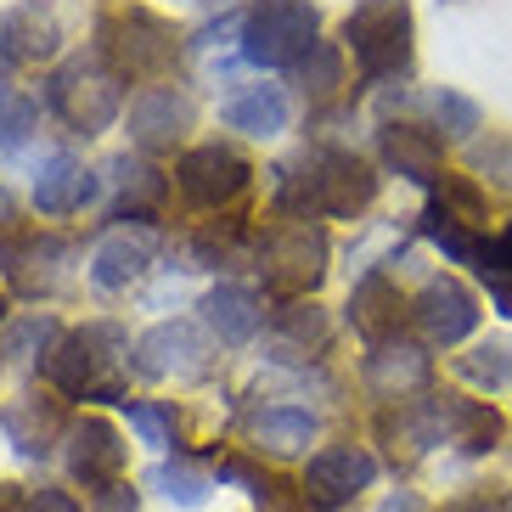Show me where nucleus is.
I'll return each mask as SVG.
<instances>
[{
  "label": "nucleus",
  "mask_w": 512,
  "mask_h": 512,
  "mask_svg": "<svg viewBox=\"0 0 512 512\" xmlns=\"http://www.w3.org/2000/svg\"><path fill=\"white\" fill-rule=\"evenodd\" d=\"M377 197V175L361 152L310 147L276 169V214L293 220H361Z\"/></svg>",
  "instance_id": "nucleus-1"
},
{
  "label": "nucleus",
  "mask_w": 512,
  "mask_h": 512,
  "mask_svg": "<svg viewBox=\"0 0 512 512\" xmlns=\"http://www.w3.org/2000/svg\"><path fill=\"white\" fill-rule=\"evenodd\" d=\"M124 366H130V338L113 321H91V327L62 332L51 355L40 361L46 383L68 400H130L124 394Z\"/></svg>",
  "instance_id": "nucleus-2"
},
{
  "label": "nucleus",
  "mask_w": 512,
  "mask_h": 512,
  "mask_svg": "<svg viewBox=\"0 0 512 512\" xmlns=\"http://www.w3.org/2000/svg\"><path fill=\"white\" fill-rule=\"evenodd\" d=\"M96 57L113 68V74L130 85V79H164L181 57V34L175 23L147 6H119V12L96 17Z\"/></svg>",
  "instance_id": "nucleus-3"
},
{
  "label": "nucleus",
  "mask_w": 512,
  "mask_h": 512,
  "mask_svg": "<svg viewBox=\"0 0 512 512\" xmlns=\"http://www.w3.org/2000/svg\"><path fill=\"white\" fill-rule=\"evenodd\" d=\"M327 259H332V242L316 220L276 214V220H265V231H254V271L282 299L316 293L321 276H327Z\"/></svg>",
  "instance_id": "nucleus-4"
},
{
  "label": "nucleus",
  "mask_w": 512,
  "mask_h": 512,
  "mask_svg": "<svg viewBox=\"0 0 512 512\" xmlns=\"http://www.w3.org/2000/svg\"><path fill=\"white\" fill-rule=\"evenodd\" d=\"M321 46V17L310 0H254L242 17V62L254 68H304Z\"/></svg>",
  "instance_id": "nucleus-5"
},
{
  "label": "nucleus",
  "mask_w": 512,
  "mask_h": 512,
  "mask_svg": "<svg viewBox=\"0 0 512 512\" xmlns=\"http://www.w3.org/2000/svg\"><path fill=\"white\" fill-rule=\"evenodd\" d=\"M411 0H361L355 12L344 17V51L355 57L366 85L377 79H394L411 68Z\"/></svg>",
  "instance_id": "nucleus-6"
},
{
  "label": "nucleus",
  "mask_w": 512,
  "mask_h": 512,
  "mask_svg": "<svg viewBox=\"0 0 512 512\" xmlns=\"http://www.w3.org/2000/svg\"><path fill=\"white\" fill-rule=\"evenodd\" d=\"M46 107L57 113L74 136H102L124 107V79L107 68L102 57H68L57 74L46 79Z\"/></svg>",
  "instance_id": "nucleus-7"
},
{
  "label": "nucleus",
  "mask_w": 512,
  "mask_h": 512,
  "mask_svg": "<svg viewBox=\"0 0 512 512\" xmlns=\"http://www.w3.org/2000/svg\"><path fill=\"white\" fill-rule=\"evenodd\" d=\"M254 181V164L242 158L231 141H203V147H186L181 164H175V186L192 209H231Z\"/></svg>",
  "instance_id": "nucleus-8"
},
{
  "label": "nucleus",
  "mask_w": 512,
  "mask_h": 512,
  "mask_svg": "<svg viewBox=\"0 0 512 512\" xmlns=\"http://www.w3.org/2000/svg\"><path fill=\"white\" fill-rule=\"evenodd\" d=\"M68 265H74V242L51 231H12L0 242V271L17 299H51L68 282Z\"/></svg>",
  "instance_id": "nucleus-9"
},
{
  "label": "nucleus",
  "mask_w": 512,
  "mask_h": 512,
  "mask_svg": "<svg viewBox=\"0 0 512 512\" xmlns=\"http://www.w3.org/2000/svg\"><path fill=\"white\" fill-rule=\"evenodd\" d=\"M372 479H377V456L366 445H327V451L310 456L299 484H304V501L316 512H338L361 490H372Z\"/></svg>",
  "instance_id": "nucleus-10"
},
{
  "label": "nucleus",
  "mask_w": 512,
  "mask_h": 512,
  "mask_svg": "<svg viewBox=\"0 0 512 512\" xmlns=\"http://www.w3.org/2000/svg\"><path fill=\"white\" fill-rule=\"evenodd\" d=\"M136 372L147 383H169V377H203L209 372V338L192 321H158L136 338Z\"/></svg>",
  "instance_id": "nucleus-11"
},
{
  "label": "nucleus",
  "mask_w": 512,
  "mask_h": 512,
  "mask_svg": "<svg viewBox=\"0 0 512 512\" xmlns=\"http://www.w3.org/2000/svg\"><path fill=\"white\" fill-rule=\"evenodd\" d=\"M411 327H417V338L428 349H451L479 327V299H473L456 276H434V282H422V293L411 299Z\"/></svg>",
  "instance_id": "nucleus-12"
},
{
  "label": "nucleus",
  "mask_w": 512,
  "mask_h": 512,
  "mask_svg": "<svg viewBox=\"0 0 512 512\" xmlns=\"http://www.w3.org/2000/svg\"><path fill=\"white\" fill-rule=\"evenodd\" d=\"M62 462L85 490H107L124 479V434L107 417H79L62 434Z\"/></svg>",
  "instance_id": "nucleus-13"
},
{
  "label": "nucleus",
  "mask_w": 512,
  "mask_h": 512,
  "mask_svg": "<svg viewBox=\"0 0 512 512\" xmlns=\"http://www.w3.org/2000/svg\"><path fill=\"white\" fill-rule=\"evenodd\" d=\"M152 254H158V231L141 226V220H119V226H107L91 248V282L102 287V293H124L130 282H141Z\"/></svg>",
  "instance_id": "nucleus-14"
},
{
  "label": "nucleus",
  "mask_w": 512,
  "mask_h": 512,
  "mask_svg": "<svg viewBox=\"0 0 512 512\" xmlns=\"http://www.w3.org/2000/svg\"><path fill=\"white\" fill-rule=\"evenodd\" d=\"M192 124H197V102L175 85H147L130 102V141L141 152H175Z\"/></svg>",
  "instance_id": "nucleus-15"
},
{
  "label": "nucleus",
  "mask_w": 512,
  "mask_h": 512,
  "mask_svg": "<svg viewBox=\"0 0 512 512\" xmlns=\"http://www.w3.org/2000/svg\"><path fill=\"white\" fill-rule=\"evenodd\" d=\"M428 372H434V366H428V349L394 338V344H377L372 355H366L361 383H366L372 400H383V406H406V400L428 394Z\"/></svg>",
  "instance_id": "nucleus-16"
},
{
  "label": "nucleus",
  "mask_w": 512,
  "mask_h": 512,
  "mask_svg": "<svg viewBox=\"0 0 512 512\" xmlns=\"http://www.w3.org/2000/svg\"><path fill=\"white\" fill-rule=\"evenodd\" d=\"M406 321H411V304L400 299V287H394L383 271H372V276L355 282V293H349V327L361 332L372 349L377 344H394Z\"/></svg>",
  "instance_id": "nucleus-17"
},
{
  "label": "nucleus",
  "mask_w": 512,
  "mask_h": 512,
  "mask_svg": "<svg viewBox=\"0 0 512 512\" xmlns=\"http://www.w3.org/2000/svg\"><path fill=\"white\" fill-rule=\"evenodd\" d=\"M377 152H383V164L394 175H406L411 186H439L445 175V147H439L434 130H422V124H383L377 130Z\"/></svg>",
  "instance_id": "nucleus-18"
},
{
  "label": "nucleus",
  "mask_w": 512,
  "mask_h": 512,
  "mask_svg": "<svg viewBox=\"0 0 512 512\" xmlns=\"http://www.w3.org/2000/svg\"><path fill=\"white\" fill-rule=\"evenodd\" d=\"M113 220H141L147 226L152 214L164 209V197H169V175L164 169H152L147 158H113Z\"/></svg>",
  "instance_id": "nucleus-19"
},
{
  "label": "nucleus",
  "mask_w": 512,
  "mask_h": 512,
  "mask_svg": "<svg viewBox=\"0 0 512 512\" xmlns=\"http://www.w3.org/2000/svg\"><path fill=\"white\" fill-rule=\"evenodd\" d=\"M197 316H203V327L214 332V344H248L259 332V321H265V310H259V299L248 293L242 282H220L203 293V304H197Z\"/></svg>",
  "instance_id": "nucleus-20"
},
{
  "label": "nucleus",
  "mask_w": 512,
  "mask_h": 512,
  "mask_svg": "<svg viewBox=\"0 0 512 512\" xmlns=\"http://www.w3.org/2000/svg\"><path fill=\"white\" fill-rule=\"evenodd\" d=\"M96 197V175L79 164L74 152H51L34 175V209L40 214H74Z\"/></svg>",
  "instance_id": "nucleus-21"
},
{
  "label": "nucleus",
  "mask_w": 512,
  "mask_h": 512,
  "mask_svg": "<svg viewBox=\"0 0 512 512\" xmlns=\"http://www.w3.org/2000/svg\"><path fill=\"white\" fill-rule=\"evenodd\" d=\"M439 417H445V434H451V445L462 456H490L501 445V434H507L501 411L484 406V400H456V394H445L439 400Z\"/></svg>",
  "instance_id": "nucleus-22"
},
{
  "label": "nucleus",
  "mask_w": 512,
  "mask_h": 512,
  "mask_svg": "<svg viewBox=\"0 0 512 512\" xmlns=\"http://www.w3.org/2000/svg\"><path fill=\"white\" fill-rule=\"evenodd\" d=\"M248 439H254L259 451H271V456H299V451H310V439H316V417H310L304 406L248 411Z\"/></svg>",
  "instance_id": "nucleus-23"
},
{
  "label": "nucleus",
  "mask_w": 512,
  "mask_h": 512,
  "mask_svg": "<svg viewBox=\"0 0 512 512\" xmlns=\"http://www.w3.org/2000/svg\"><path fill=\"white\" fill-rule=\"evenodd\" d=\"M0 40H6V57H12V68H34V62L57 57V40L62 29L51 23L40 6H17V12L0 17Z\"/></svg>",
  "instance_id": "nucleus-24"
},
{
  "label": "nucleus",
  "mask_w": 512,
  "mask_h": 512,
  "mask_svg": "<svg viewBox=\"0 0 512 512\" xmlns=\"http://www.w3.org/2000/svg\"><path fill=\"white\" fill-rule=\"evenodd\" d=\"M0 422H6V434H12V445L23 456H46L51 439L62 434V411H57V400H46V394H23L17 406L0 411Z\"/></svg>",
  "instance_id": "nucleus-25"
},
{
  "label": "nucleus",
  "mask_w": 512,
  "mask_h": 512,
  "mask_svg": "<svg viewBox=\"0 0 512 512\" xmlns=\"http://www.w3.org/2000/svg\"><path fill=\"white\" fill-rule=\"evenodd\" d=\"M287 113H293V102H287L282 85H248V91L226 107V124L242 130V136H282Z\"/></svg>",
  "instance_id": "nucleus-26"
},
{
  "label": "nucleus",
  "mask_w": 512,
  "mask_h": 512,
  "mask_svg": "<svg viewBox=\"0 0 512 512\" xmlns=\"http://www.w3.org/2000/svg\"><path fill=\"white\" fill-rule=\"evenodd\" d=\"M271 327L282 332L299 355H316V349H327V338H332V321H327V310H321L316 299H282L271 310Z\"/></svg>",
  "instance_id": "nucleus-27"
},
{
  "label": "nucleus",
  "mask_w": 512,
  "mask_h": 512,
  "mask_svg": "<svg viewBox=\"0 0 512 512\" xmlns=\"http://www.w3.org/2000/svg\"><path fill=\"white\" fill-rule=\"evenodd\" d=\"M417 231H422L428 242H434L439 254L451 259V265H479V254H484V242L473 237V231H467L462 220H451V214L439 209V203H428V209H422Z\"/></svg>",
  "instance_id": "nucleus-28"
},
{
  "label": "nucleus",
  "mask_w": 512,
  "mask_h": 512,
  "mask_svg": "<svg viewBox=\"0 0 512 512\" xmlns=\"http://www.w3.org/2000/svg\"><path fill=\"white\" fill-rule=\"evenodd\" d=\"M192 254L203 259V265H214V271H220V265H226V259H254V237H248V220H242V214H226V220H209V226L197 231L192 237Z\"/></svg>",
  "instance_id": "nucleus-29"
},
{
  "label": "nucleus",
  "mask_w": 512,
  "mask_h": 512,
  "mask_svg": "<svg viewBox=\"0 0 512 512\" xmlns=\"http://www.w3.org/2000/svg\"><path fill=\"white\" fill-rule=\"evenodd\" d=\"M456 377L473 389H507L512 383V344L507 338H484L467 355H456Z\"/></svg>",
  "instance_id": "nucleus-30"
},
{
  "label": "nucleus",
  "mask_w": 512,
  "mask_h": 512,
  "mask_svg": "<svg viewBox=\"0 0 512 512\" xmlns=\"http://www.w3.org/2000/svg\"><path fill=\"white\" fill-rule=\"evenodd\" d=\"M147 484L164 501H175V507H203V501H209V473L197 462H186V456H175V462L164 456V462L147 473Z\"/></svg>",
  "instance_id": "nucleus-31"
},
{
  "label": "nucleus",
  "mask_w": 512,
  "mask_h": 512,
  "mask_svg": "<svg viewBox=\"0 0 512 512\" xmlns=\"http://www.w3.org/2000/svg\"><path fill=\"white\" fill-rule=\"evenodd\" d=\"M57 338H62V327L46 316V310H34V316L6 321V327H0V355H6V361H34V355L46 361Z\"/></svg>",
  "instance_id": "nucleus-32"
},
{
  "label": "nucleus",
  "mask_w": 512,
  "mask_h": 512,
  "mask_svg": "<svg viewBox=\"0 0 512 512\" xmlns=\"http://www.w3.org/2000/svg\"><path fill=\"white\" fill-rule=\"evenodd\" d=\"M40 130V107H34L29 91H17V85H0V147L12 152Z\"/></svg>",
  "instance_id": "nucleus-33"
},
{
  "label": "nucleus",
  "mask_w": 512,
  "mask_h": 512,
  "mask_svg": "<svg viewBox=\"0 0 512 512\" xmlns=\"http://www.w3.org/2000/svg\"><path fill=\"white\" fill-rule=\"evenodd\" d=\"M434 203H439L445 214H451V220H462L467 231H473V226L484 220V192H479L473 181H467V175H439Z\"/></svg>",
  "instance_id": "nucleus-34"
},
{
  "label": "nucleus",
  "mask_w": 512,
  "mask_h": 512,
  "mask_svg": "<svg viewBox=\"0 0 512 512\" xmlns=\"http://www.w3.org/2000/svg\"><path fill=\"white\" fill-rule=\"evenodd\" d=\"M130 428L141 434V445H175V406H158V400H119Z\"/></svg>",
  "instance_id": "nucleus-35"
},
{
  "label": "nucleus",
  "mask_w": 512,
  "mask_h": 512,
  "mask_svg": "<svg viewBox=\"0 0 512 512\" xmlns=\"http://www.w3.org/2000/svg\"><path fill=\"white\" fill-rule=\"evenodd\" d=\"M299 85H304L310 102L338 96V85H344V57H338V46H316V51H310V62L299 68Z\"/></svg>",
  "instance_id": "nucleus-36"
},
{
  "label": "nucleus",
  "mask_w": 512,
  "mask_h": 512,
  "mask_svg": "<svg viewBox=\"0 0 512 512\" xmlns=\"http://www.w3.org/2000/svg\"><path fill=\"white\" fill-rule=\"evenodd\" d=\"M428 113H434V124L445 130V136H456V141L479 130V102L462 96V91H434L428 96Z\"/></svg>",
  "instance_id": "nucleus-37"
},
{
  "label": "nucleus",
  "mask_w": 512,
  "mask_h": 512,
  "mask_svg": "<svg viewBox=\"0 0 512 512\" xmlns=\"http://www.w3.org/2000/svg\"><path fill=\"white\" fill-rule=\"evenodd\" d=\"M214 479H220V484H242L248 496H259L271 473H265V467H254L248 456H231V451H226V456H214Z\"/></svg>",
  "instance_id": "nucleus-38"
},
{
  "label": "nucleus",
  "mask_w": 512,
  "mask_h": 512,
  "mask_svg": "<svg viewBox=\"0 0 512 512\" xmlns=\"http://www.w3.org/2000/svg\"><path fill=\"white\" fill-rule=\"evenodd\" d=\"M259 512H304L310 501H304V484H287V479H265V490H259Z\"/></svg>",
  "instance_id": "nucleus-39"
},
{
  "label": "nucleus",
  "mask_w": 512,
  "mask_h": 512,
  "mask_svg": "<svg viewBox=\"0 0 512 512\" xmlns=\"http://www.w3.org/2000/svg\"><path fill=\"white\" fill-rule=\"evenodd\" d=\"M451 512H512V490L507 484H484V490H473V496H462Z\"/></svg>",
  "instance_id": "nucleus-40"
},
{
  "label": "nucleus",
  "mask_w": 512,
  "mask_h": 512,
  "mask_svg": "<svg viewBox=\"0 0 512 512\" xmlns=\"http://www.w3.org/2000/svg\"><path fill=\"white\" fill-rule=\"evenodd\" d=\"M23 512H79V501L68 490H57V484H40V490L23 496Z\"/></svg>",
  "instance_id": "nucleus-41"
},
{
  "label": "nucleus",
  "mask_w": 512,
  "mask_h": 512,
  "mask_svg": "<svg viewBox=\"0 0 512 512\" xmlns=\"http://www.w3.org/2000/svg\"><path fill=\"white\" fill-rule=\"evenodd\" d=\"M85 512H136V490L130 484H107V490H91V507Z\"/></svg>",
  "instance_id": "nucleus-42"
},
{
  "label": "nucleus",
  "mask_w": 512,
  "mask_h": 512,
  "mask_svg": "<svg viewBox=\"0 0 512 512\" xmlns=\"http://www.w3.org/2000/svg\"><path fill=\"white\" fill-rule=\"evenodd\" d=\"M490 299H496L501 316H512V276H496V282H490Z\"/></svg>",
  "instance_id": "nucleus-43"
},
{
  "label": "nucleus",
  "mask_w": 512,
  "mask_h": 512,
  "mask_svg": "<svg viewBox=\"0 0 512 512\" xmlns=\"http://www.w3.org/2000/svg\"><path fill=\"white\" fill-rule=\"evenodd\" d=\"M12 220H17V209H12V192L0 186V237H12Z\"/></svg>",
  "instance_id": "nucleus-44"
},
{
  "label": "nucleus",
  "mask_w": 512,
  "mask_h": 512,
  "mask_svg": "<svg viewBox=\"0 0 512 512\" xmlns=\"http://www.w3.org/2000/svg\"><path fill=\"white\" fill-rule=\"evenodd\" d=\"M23 496H29V490H12V484H0V512H23Z\"/></svg>",
  "instance_id": "nucleus-45"
},
{
  "label": "nucleus",
  "mask_w": 512,
  "mask_h": 512,
  "mask_svg": "<svg viewBox=\"0 0 512 512\" xmlns=\"http://www.w3.org/2000/svg\"><path fill=\"white\" fill-rule=\"evenodd\" d=\"M383 512H417V501H411V496H394V501H389V507H383Z\"/></svg>",
  "instance_id": "nucleus-46"
},
{
  "label": "nucleus",
  "mask_w": 512,
  "mask_h": 512,
  "mask_svg": "<svg viewBox=\"0 0 512 512\" xmlns=\"http://www.w3.org/2000/svg\"><path fill=\"white\" fill-rule=\"evenodd\" d=\"M12 74V57H6V40H0V79Z\"/></svg>",
  "instance_id": "nucleus-47"
},
{
  "label": "nucleus",
  "mask_w": 512,
  "mask_h": 512,
  "mask_svg": "<svg viewBox=\"0 0 512 512\" xmlns=\"http://www.w3.org/2000/svg\"><path fill=\"white\" fill-rule=\"evenodd\" d=\"M0 316H6V299H0Z\"/></svg>",
  "instance_id": "nucleus-48"
}]
</instances>
